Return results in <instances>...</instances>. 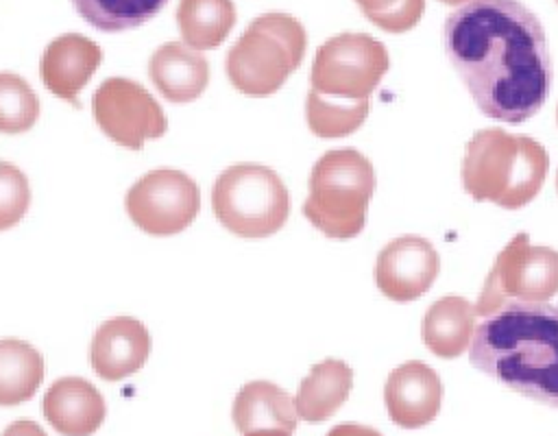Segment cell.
<instances>
[{
  "label": "cell",
  "mask_w": 558,
  "mask_h": 436,
  "mask_svg": "<svg viewBox=\"0 0 558 436\" xmlns=\"http://www.w3.org/2000/svg\"><path fill=\"white\" fill-rule=\"evenodd\" d=\"M31 205L26 174L11 161H0V231L15 227Z\"/></svg>",
  "instance_id": "484cf974"
},
{
  "label": "cell",
  "mask_w": 558,
  "mask_h": 436,
  "mask_svg": "<svg viewBox=\"0 0 558 436\" xmlns=\"http://www.w3.org/2000/svg\"><path fill=\"white\" fill-rule=\"evenodd\" d=\"M390 68L388 50L366 33H340L318 46L310 83L329 100L357 105L368 100Z\"/></svg>",
  "instance_id": "52a82bcc"
},
{
  "label": "cell",
  "mask_w": 558,
  "mask_h": 436,
  "mask_svg": "<svg viewBox=\"0 0 558 436\" xmlns=\"http://www.w3.org/2000/svg\"><path fill=\"white\" fill-rule=\"evenodd\" d=\"M549 170L545 146L504 129H480L466 144L460 179L473 201L519 209L534 201Z\"/></svg>",
  "instance_id": "3957f363"
},
{
  "label": "cell",
  "mask_w": 558,
  "mask_h": 436,
  "mask_svg": "<svg viewBox=\"0 0 558 436\" xmlns=\"http://www.w3.org/2000/svg\"><path fill=\"white\" fill-rule=\"evenodd\" d=\"M46 421L63 436L94 434L107 414L100 390L83 377H61L50 384L41 399Z\"/></svg>",
  "instance_id": "9a60e30c"
},
{
  "label": "cell",
  "mask_w": 558,
  "mask_h": 436,
  "mask_svg": "<svg viewBox=\"0 0 558 436\" xmlns=\"http://www.w3.org/2000/svg\"><path fill=\"white\" fill-rule=\"evenodd\" d=\"M469 360L510 390L558 408V307L510 303L477 323Z\"/></svg>",
  "instance_id": "7a4b0ae2"
},
{
  "label": "cell",
  "mask_w": 558,
  "mask_h": 436,
  "mask_svg": "<svg viewBox=\"0 0 558 436\" xmlns=\"http://www.w3.org/2000/svg\"><path fill=\"white\" fill-rule=\"evenodd\" d=\"M360 11L386 33H405L423 15L425 0H355Z\"/></svg>",
  "instance_id": "d4e9b609"
},
{
  "label": "cell",
  "mask_w": 558,
  "mask_h": 436,
  "mask_svg": "<svg viewBox=\"0 0 558 436\" xmlns=\"http://www.w3.org/2000/svg\"><path fill=\"white\" fill-rule=\"evenodd\" d=\"M307 48L303 24L288 13L257 15L229 48L225 70L246 96H270L301 65Z\"/></svg>",
  "instance_id": "5b68a950"
},
{
  "label": "cell",
  "mask_w": 558,
  "mask_h": 436,
  "mask_svg": "<svg viewBox=\"0 0 558 436\" xmlns=\"http://www.w3.org/2000/svg\"><path fill=\"white\" fill-rule=\"evenodd\" d=\"M373 192L375 170L368 157L355 148H333L310 172L303 214L323 235L347 240L364 229Z\"/></svg>",
  "instance_id": "277c9868"
},
{
  "label": "cell",
  "mask_w": 558,
  "mask_h": 436,
  "mask_svg": "<svg viewBox=\"0 0 558 436\" xmlns=\"http://www.w3.org/2000/svg\"><path fill=\"white\" fill-rule=\"evenodd\" d=\"M150 353V334L137 318L116 316L105 320L89 344V362L96 375L118 382L140 371Z\"/></svg>",
  "instance_id": "5bb4252c"
},
{
  "label": "cell",
  "mask_w": 558,
  "mask_h": 436,
  "mask_svg": "<svg viewBox=\"0 0 558 436\" xmlns=\"http://www.w3.org/2000/svg\"><path fill=\"white\" fill-rule=\"evenodd\" d=\"M94 120L116 144L137 150L146 140L166 133L168 120L161 105L135 81L105 78L92 96Z\"/></svg>",
  "instance_id": "30bf717a"
},
{
  "label": "cell",
  "mask_w": 558,
  "mask_h": 436,
  "mask_svg": "<svg viewBox=\"0 0 558 436\" xmlns=\"http://www.w3.org/2000/svg\"><path fill=\"white\" fill-rule=\"evenodd\" d=\"M244 436H292L290 429H281V427H266V429H253Z\"/></svg>",
  "instance_id": "f1b7e54d"
},
{
  "label": "cell",
  "mask_w": 558,
  "mask_h": 436,
  "mask_svg": "<svg viewBox=\"0 0 558 436\" xmlns=\"http://www.w3.org/2000/svg\"><path fill=\"white\" fill-rule=\"evenodd\" d=\"M0 436H48V434L44 432V427H39V423L20 419V421H13L9 427H4Z\"/></svg>",
  "instance_id": "4316f807"
},
{
  "label": "cell",
  "mask_w": 558,
  "mask_h": 436,
  "mask_svg": "<svg viewBox=\"0 0 558 436\" xmlns=\"http://www.w3.org/2000/svg\"><path fill=\"white\" fill-rule=\"evenodd\" d=\"M558 294V251L532 246L517 233L497 255L475 301V316H488L510 303H547Z\"/></svg>",
  "instance_id": "ba28073f"
},
{
  "label": "cell",
  "mask_w": 558,
  "mask_h": 436,
  "mask_svg": "<svg viewBox=\"0 0 558 436\" xmlns=\"http://www.w3.org/2000/svg\"><path fill=\"white\" fill-rule=\"evenodd\" d=\"M368 116V100L357 105H347L338 100L323 98L314 89L307 92L305 118L307 126L318 137H344L357 131Z\"/></svg>",
  "instance_id": "603a6c76"
},
{
  "label": "cell",
  "mask_w": 558,
  "mask_h": 436,
  "mask_svg": "<svg viewBox=\"0 0 558 436\" xmlns=\"http://www.w3.org/2000/svg\"><path fill=\"white\" fill-rule=\"evenodd\" d=\"M556 2H558V0H556Z\"/></svg>",
  "instance_id": "d6a6232c"
},
{
  "label": "cell",
  "mask_w": 558,
  "mask_h": 436,
  "mask_svg": "<svg viewBox=\"0 0 558 436\" xmlns=\"http://www.w3.org/2000/svg\"><path fill=\"white\" fill-rule=\"evenodd\" d=\"M475 331V307L464 296H442L432 303L421 323L425 347L438 358H458L471 344Z\"/></svg>",
  "instance_id": "d6986e66"
},
{
  "label": "cell",
  "mask_w": 558,
  "mask_h": 436,
  "mask_svg": "<svg viewBox=\"0 0 558 436\" xmlns=\"http://www.w3.org/2000/svg\"><path fill=\"white\" fill-rule=\"evenodd\" d=\"M238 13L231 0H179L177 26L185 46L194 50L216 48L235 26Z\"/></svg>",
  "instance_id": "ffe728a7"
},
{
  "label": "cell",
  "mask_w": 558,
  "mask_h": 436,
  "mask_svg": "<svg viewBox=\"0 0 558 436\" xmlns=\"http://www.w3.org/2000/svg\"><path fill=\"white\" fill-rule=\"evenodd\" d=\"M556 190H558V174H556Z\"/></svg>",
  "instance_id": "1f68e13d"
},
{
  "label": "cell",
  "mask_w": 558,
  "mask_h": 436,
  "mask_svg": "<svg viewBox=\"0 0 558 436\" xmlns=\"http://www.w3.org/2000/svg\"><path fill=\"white\" fill-rule=\"evenodd\" d=\"M231 416L242 436L266 427L294 432L299 423L294 399L283 388L266 379H255L240 388Z\"/></svg>",
  "instance_id": "ac0fdd59"
},
{
  "label": "cell",
  "mask_w": 558,
  "mask_h": 436,
  "mask_svg": "<svg viewBox=\"0 0 558 436\" xmlns=\"http://www.w3.org/2000/svg\"><path fill=\"white\" fill-rule=\"evenodd\" d=\"M556 122H558V107H556Z\"/></svg>",
  "instance_id": "4dcf8cb0"
},
{
  "label": "cell",
  "mask_w": 558,
  "mask_h": 436,
  "mask_svg": "<svg viewBox=\"0 0 558 436\" xmlns=\"http://www.w3.org/2000/svg\"><path fill=\"white\" fill-rule=\"evenodd\" d=\"M211 207L227 231L240 238H266L286 225L290 192L272 168L244 161L218 174Z\"/></svg>",
  "instance_id": "8992f818"
},
{
  "label": "cell",
  "mask_w": 558,
  "mask_h": 436,
  "mask_svg": "<svg viewBox=\"0 0 558 436\" xmlns=\"http://www.w3.org/2000/svg\"><path fill=\"white\" fill-rule=\"evenodd\" d=\"M39 118V98L33 87L13 72H0V131L24 133Z\"/></svg>",
  "instance_id": "cb8c5ba5"
},
{
  "label": "cell",
  "mask_w": 558,
  "mask_h": 436,
  "mask_svg": "<svg viewBox=\"0 0 558 436\" xmlns=\"http://www.w3.org/2000/svg\"><path fill=\"white\" fill-rule=\"evenodd\" d=\"M148 74L166 100L192 102L209 83V63L201 50L181 41H168L153 52Z\"/></svg>",
  "instance_id": "2e32d148"
},
{
  "label": "cell",
  "mask_w": 558,
  "mask_h": 436,
  "mask_svg": "<svg viewBox=\"0 0 558 436\" xmlns=\"http://www.w3.org/2000/svg\"><path fill=\"white\" fill-rule=\"evenodd\" d=\"M384 401L392 423L405 429L423 427L440 412L442 382L432 366L410 360L390 371L384 388Z\"/></svg>",
  "instance_id": "7c38bea8"
},
{
  "label": "cell",
  "mask_w": 558,
  "mask_h": 436,
  "mask_svg": "<svg viewBox=\"0 0 558 436\" xmlns=\"http://www.w3.org/2000/svg\"><path fill=\"white\" fill-rule=\"evenodd\" d=\"M440 257L434 244L421 235H399L377 255L375 283L390 301H414L436 281Z\"/></svg>",
  "instance_id": "8fae6325"
},
{
  "label": "cell",
  "mask_w": 558,
  "mask_h": 436,
  "mask_svg": "<svg viewBox=\"0 0 558 436\" xmlns=\"http://www.w3.org/2000/svg\"><path fill=\"white\" fill-rule=\"evenodd\" d=\"M442 4H449V7H462V4H466V2H471V0H440Z\"/></svg>",
  "instance_id": "f546056e"
},
{
  "label": "cell",
  "mask_w": 558,
  "mask_h": 436,
  "mask_svg": "<svg viewBox=\"0 0 558 436\" xmlns=\"http://www.w3.org/2000/svg\"><path fill=\"white\" fill-rule=\"evenodd\" d=\"M327 436H381L375 427L360 423H340L327 432Z\"/></svg>",
  "instance_id": "83f0119b"
},
{
  "label": "cell",
  "mask_w": 558,
  "mask_h": 436,
  "mask_svg": "<svg viewBox=\"0 0 558 436\" xmlns=\"http://www.w3.org/2000/svg\"><path fill=\"white\" fill-rule=\"evenodd\" d=\"M449 63L475 107L493 120L521 124L545 105L554 68L541 20L519 0H471L442 26Z\"/></svg>",
  "instance_id": "6da1fadb"
},
{
  "label": "cell",
  "mask_w": 558,
  "mask_h": 436,
  "mask_svg": "<svg viewBox=\"0 0 558 436\" xmlns=\"http://www.w3.org/2000/svg\"><path fill=\"white\" fill-rule=\"evenodd\" d=\"M353 388V371L338 358H327L310 368L301 379L294 405L299 419L307 423H320L336 414V410L349 399Z\"/></svg>",
  "instance_id": "e0dca14e"
},
{
  "label": "cell",
  "mask_w": 558,
  "mask_h": 436,
  "mask_svg": "<svg viewBox=\"0 0 558 436\" xmlns=\"http://www.w3.org/2000/svg\"><path fill=\"white\" fill-rule=\"evenodd\" d=\"M124 209L133 225L148 235H174L194 222L201 209V192L185 172L159 168L129 187Z\"/></svg>",
  "instance_id": "9c48e42d"
},
{
  "label": "cell",
  "mask_w": 558,
  "mask_h": 436,
  "mask_svg": "<svg viewBox=\"0 0 558 436\" xmlns=\"http://www.w3.org/2000/svg\"><path fill=\"white\" fill-rule=\"evenodd\" d=\"M168 0H72L78 15L102 33L137 28L153 20Z\"/></svg>",
  "instance_id": "7402d4cb"
},
{
  "label": "cell",
  "mask_w": 558,
  "mask_h": 436,
  "mask_svg": "<svg viewBox=\"0 0 558 436\" xmlns=\"http://www.w3.org/2000/svg\"><path fill=\"white\" fill-rule=\"evenodd\" d=\"M100 61L102 50L98 44L85 35L65 33L46 46L39 59V76L48 92L81 107L76 96L98 70Z\"/></svg>",
  "instance_id": "4fadbf2b"
},
{
  "label": "cell",
  "mask_w": 558,
  "mask_h": 436,
  "mask_svg": "<svg viewBox=\"0 0 558 436\" xmlns=\"http://www.w3.org/2000/svg\"><path fill=\"white\" fill-rule=\"evenodd\" d=\"M46 375L41 353L26 340H0V405L28 401Z\"/></svg>",
  "instance_id": "44dd1931"
}]
</instances>
